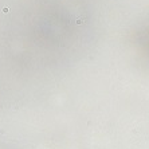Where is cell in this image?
Here are the masks:
<instances>
[{
    "mask_svg": "<svg viewBox=\"0 0 149 149\" xmlns=\"http://www.w3.org/2000/svg\"><path fill=\"white\" fill-rule=\"evenodd\" d=\"M83 20H85L83 18H78V19H77V24H81V23H83Z\"/></svg>",
    "mask_w": 149,
    "mask_h": 149,
    "instance_id": "cell-1",
    "label": "cell"
},
{
    "mask_svg": "<svg viewBox=\"0 0 149 149\" xmlns=\"http://www.w3.org/2000/svg\"><path fill=\"white\" fill-rule=\"evenodd\" d=\"M3 12H4V13L9 12V8H8V7H4V8H3Z\"/></svg>",
    "mask_w": 149,
    "mask_h": 149,
    "instance_id": "cell-2",
    "label": "cell"
}]
</instances>
